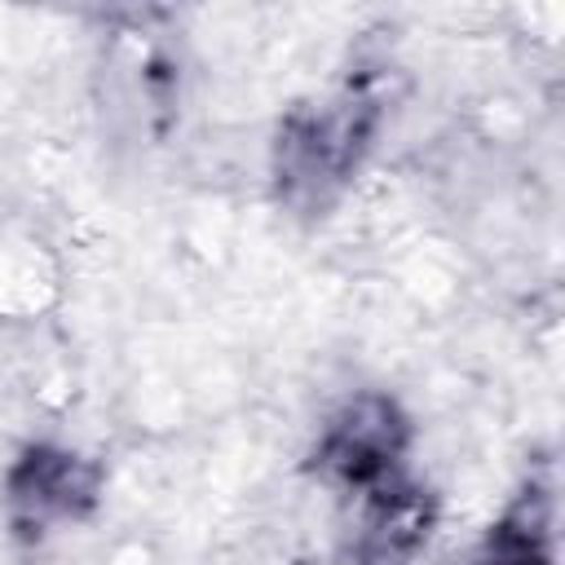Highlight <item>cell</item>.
Returning <instances> with one entry per match:
<instances>
[{
    "label": "cell",
    "mask_w": 565,
    "mask_h": 565,
    "mask_svg": "<svg viewBox=\"0 0 565 565\" xmlns=\"http://www.w3.org/2000/svg\"><path fill=\"white\" fill-rule=\"evenodd\" d=\"M384 97L366 75L282 115L274 137V190L291 212H327L375 146Z\"/></svg>",
    "instance_id": "obj_1"
},
{
    "label": "cell",
    "mask_w": 565,
    "mask_h": 565,
    "mask_svg": "<svg viewBox=\"0 0 565 565\" xmlns=\"http://www.w3.org/2000/svg\"><path fill=\"white\" fill-rule=\"evenodd\" d=\"M406 446H411L406 415L388 397L362 393V397L344 402L327 419V428L318 433L313 468L340 499L362 508V503L393 494L411 481L406 477Z\"/></svg>",
    "instance_id": "obj_2"
},
{
    "label": "cell",
    "mask_w": 565,
    "mask_h": 565,
    "mask_svg": "<svg viewBox=\"0 0 565 565\" xmlns=\"http://www.w3.org/2000/svg\"><path fill=\"white\" fill-rule=\"evenodd\" d=\"M97 499V468L57 446H31L4 477V503L18 530L44 534L79 521Z\"/></svg>",
    "instance_id": "obj_3"
},
{
    "label": "cell",
    "mask_w": 565,
    "mask_h": 565,
    "mask_svg": "<svg viewBox=\"0 0 565 565\" xmlns=\"http://www.w3.org/2000/svg\"><path fill=\"white\" fill-rule=\"evenodd\" d=\"M177 53L146 31H128L106 53V106L137 137H159L177 115Z\"/></svg>",
    "instance_id": "obj_4"
},
{
    "label": "cell",
    "mask_w": 565,
    "mask_h": 565,
    "mask_svg": "<svg viewBox=\"0 0 565 565\" xmlns=\"http://www.w3.org/2000/svg\"><path fill=\"white\" fill-rule=\"evenodd\" d=\"M477 565H552V494L530 486L486 534Z\"/></svg>",
    "instance_id": "obj_5"
}]
</instances>
